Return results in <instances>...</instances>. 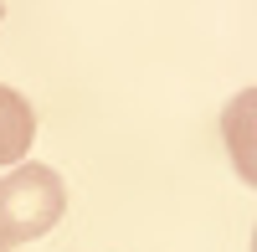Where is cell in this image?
<instances>
[{
	"instance_id": "3",
	"label": "cell",
	"mask_w": 257,
	"mask_h": 252,
	"mask_svg": "<svg viewBox=\"0 0 257 252\" xmlns=\"http://www.w3.org/2000/svg\"><path fill=\"white\" fill-rule=\"evenodd\" d=\"M36 139V113L16 88L0 82V165H21Z\"/></svg>"
},
{
	"instance_id": "1",
	"label": "cell",
	"mask_w": 257,
	"mask_h": 252,
	"mask_svg": "<svg viewBox=\"0 0 257 252\" xmlns=\"http://www.w3.org/2000/svg\"><path fill=\"white\" fill-rule=\"evenodd\" d=\"M67 211V185L52 165H11L0 175V237L11 247L47 237Z\"/></svg>"
},
{
	"instance_id": "2",
	"label": "cell",
	"mask_w": 257,
	"mask_h": 252,
	"mask_svg": "<svg viewBox=\"0 0 257 252\" xmlns=\"http://www.w3.org/2000/svg\"><path fill=\"white\" fill-rule=\"evenodd\" d=\"M221 139H226L231 170L257 191V88H242L221 108Z\"/></svg>"
},
{
	"instance_id": "6",
	"label": "cell",
	"mask_w": 257,
	"mask_h": 252,
	"mask_svg": "<svg viewBox=\"0 0 257 252\" xmlns=\"http://www.w3.org/2000/svg\"><path fill=\"white\" fill-rule=\"evenodd\" d=\"M0 16H6V6H0Z\"/></svg>"
},
{
	"instance_id": "4",
	"label": "cell",
	"mask_w": 257,
	"mask_h": 252,
	"mask_svg": "<svg viewBox=\"0 0 257 252\" xmlns=\"http://www.w3.org/2000/svg\"><path fill=\"white\" fill-rule=\"evenodd\" d=\"M0 252H11V242H6V237H0Z\"/></svg>"
},
{
	"instance_id": "5",
	"label": "cell",
	"mask_w": 257,
	"mask_h": 252,
	"mask_svg": "<svg viewBox=\"0 0 257 252\" xmlns=\"http://www.w3.org/2000/svg\"><path fill=\"white\" fill-rule=\"evenodd\" d=\"M252 252H257V232H252Z\"/></svg>"
}]
</instances>
